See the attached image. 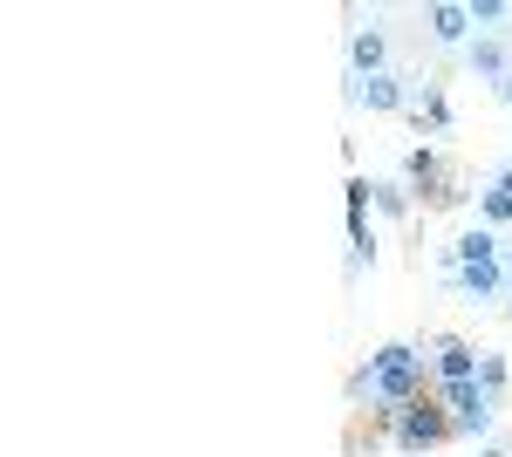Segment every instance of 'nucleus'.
<instances>
[{
  "instance_id": "f257e3e1",
  "label": "nucleus",
  "mask_w": 512,
  "mask_h": 457,
  "mask_svg": "<svg viewBox=\"0 0 512 457\" xmlns=\"http://www.w3.org/2000/svg\"><path fill=\"white\" fill-rule=\"evenodd\" d=\"M390 444H396L403 457L451 444V410H444L437 396H417V403H403V410H396V423H390Z\"/></svg>"
},
{
  "instance_id": "f03ea898",
  "label": "nucleus",
  "mask_w": 512,
  "mask_h": 457,
  "mask_svg": "<svg viewBox=\"0 0 512 457\" xmlns=\"http://www.w3.org/2000/svg\"><path fill=\"white\" fill-rule=\"evenodd\" d=\"M437 260H444V280H451V273H465V267H499V260H506V232L465 226L451 246H444V253H437Z\"/></svg>"
},
{
  "instance_id": "7ed1b4c3",
  "label": "nucleus",
  "mask_w": 512,
  "mask_h": 457,
  "mask_svg": "<svg viewBox=\"0 0 512 457\" xmlns=\"http://www.w3.org/2000/svg\"><path fill=\"white\" fill-rule=\"evenodd\" d=\"M410 96H417V89H410V76H349V103L355 110H410Z\"/></svg>"
},
{
  "instance_id": "20e7f679",
  "label": "nucleus",
  "mask_w": 512,
  "mask_h": 457,
  "mask_svg": "<svg viewBox=\"0 0 512 457\" xmlns=\"http://www.w3.org/2000/svg\"><path fill=\"white\" fill-rule=\"evenodd\" d=\"M465 69H472L478 82H492V89L506 96V89H512V48H506L499 35H478L472 48H465Z\"/></svg>"
},
{
  "instance_id": "39448f33",
  "label": "nucleus",
  "mask_w": 512,
  "mask_h": 457,
  "mask_svg": "<svg viewBox=\"0 0 512 457\" xmlns=\"http://www.w3.org/2000/svg\"><path fill=\"white\" fill-rule=\"evenodd\" d=\"M431 355H437V382H478V355L465 335H431Z\"/></svg>"
},
{
  "instance_id": "423d86ee",
  "label": "nucleus",
  "mask_w": 512,
  "mask_h": 457,
  "mask_svg": "<svg viewBox=\"0 0 512 457\" xmlns=\"http://www.w3.org/2000/svg\"><path fill=\"white\" fill-rule=\"evenodd\" d=\"M349 76H390V41L383 28H349Z\"/></svg>"
},
{
  "instance_id": "0eeeda50",
  "label": "nucleus",
  "mask_w": 512,
  "mask_h": 457,
  "mask_svg": "<svg viewBox=\"0 0 512 457\" xmlns=\"http://www.w3.org/2000/svg\"><path fill=\"white\" fill-rule=\"evenodd\" d=\"M424 28H431L437 48H465V41H472V7H458V0H437V7H424Z\"/></svg>"
},
{
  "instance_id": "6e6552de",
  "label": "nucleus",
  "mask_w": 512,
  "mask_h": 457,
  "mask_svg": "<svg viewBox=\"0 0 512 457\" xmlns=\"http://www.w3.org/2000/svg\"><path fill=\"white\" fill-rule=\"evenodd\" d=\"M444 287H458L472 307H478V301H499V294L512 287V267H506V260H499V267H465V273H451Z\"/></svg>"
},
{
  "instance_id": "1a4fd4ad",
  "label": "nucleus",
  "mask_w": 512,
  "mask_h": 457,
  "mask_svg": "<svg viewBox=\"0 0 512 457\" xmlns=\"http://www.w3.org/2000/svg\"><path fill=\"white\" fill-rule=\"evenodd\" d=\"M410 116H417L424 130H437V137H451V96H444V82H437V76H417Z\"/></svg>"
},
{
  "instance_id": "9d476101",
  "label": "nucleus",
  "mask_w": 512,
  "mask_h": 457,
  "mask_svg": "<svg viewBox=\"0 0 512 457\" xmlns=\"http://www.w3.org/2000/svg\"><path fill=\"white\" fill-rule=\"evenodd\" d=\"M369 198H376V212H383V219H410V212H417V191L396 185V178H376Z\"/></svg>"
},
{
  "instance_id": "9b49d317",
  "label": "nucleus",
  "mask_w": 512,
  "mask_h": 457,
  "mask_svg": "<svg viewBox=\"0 0 512 457\" xmlns=\"http://www.w3.org/2000/svg\"><path fill=\"white\" fill-rule=\"evenodd\" d=\"M506 382H512L506 355H478V389H485V396H506Z\"/></svg>"
},
{
  "instance_id": "f8f14e48",
  "label": "nucleus",
  "mask_w": 512,
  "mask_h": 457,
  "mask_svg": "<svg viewBox=\"0 0 512 457\" xmlns=\"http://www.w3.org/2000/svg\"><path fill=\"white\" fill-rule=\"evenodd\" d=\"M499 21H512V7H506V0H472V28H485V35H492Z\"/></svg>"
},
{
  "instance_id": "ddd939ff",
  "label": "nucleus",
  "mask_w": 512,
  "mask_h": 457,
  "mask_svg": "<svg viewBox=\"0 0 512 457\" xmlns=\"http://www.w3.org/2000/svg\"><path fill=\"white\" fill-rule=\"evenodd\" d=\"M492 185H499V191L512 198V164H499V171H492Z\"/></svg>"
},
{
  "instance_id": "4468645a",
  "label": "nucleus",
  "mask_w": 512,
  "mask_h": 457,
  "mask_svg": "<svg viewBox=\"0 0 512 457\" xmlns=\"http://www.w3.org/2000/svg\"><path fill=\"white\" fill-rule=\"evenodd\" d=\"M485 457H512V451H485Z\"/></svg>"
},
{
  "instance_id": "2eb2a0df",
  "label": "nucleus",
  "mask_w": 512,
  "mask_h": 457,
  "mask_svg": "<svg viewBox=\"0 0 512 457\" xmlns=\"http://www.w3.org/2000/svg\"><path fill=\"white\" fill-rule=\"evenodd\" d=\"M506 110H512V89H506Z\"/></svg>"
}]
</instances>
